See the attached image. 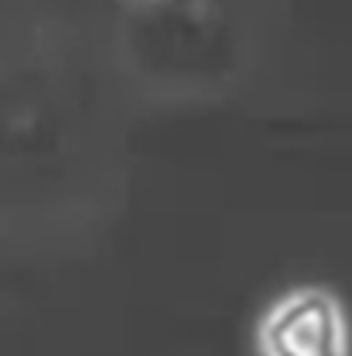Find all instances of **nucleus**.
Returning a JSON list of instances; mask_svg holds the SVG:
<instances>
[{
    "label": "nucleus",
    "mask_w": 352,
    "mask_h": 356,
    "mask_svg": "<svg viewBox=\"0 0 352 356\" xmlns=\"http://www.w3.org/2000/svg\"><path fill=\"white\" fill-rule=\"evenodd\" d=\"M262 356H346L349 332L339 301L328 291L304 287L280 298L259 322Z\"/></svg>",
    "instance_id": "f257e3e1"
}]
</instances>
